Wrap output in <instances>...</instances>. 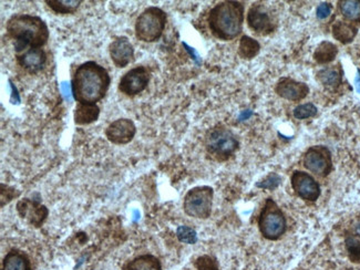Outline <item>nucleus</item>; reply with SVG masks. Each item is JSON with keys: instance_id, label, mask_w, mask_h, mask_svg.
Masks as SVG:
<instances>
[{"instance_id": "f257e3e1", "label": "nucleus", "mask_w": 360, "mask_h": 270, "mask_svg": "<svg viewBox=\"0 0 360 270\" xmlns=\"http://www.w3.org/2000/svg\"><path fill=\"white\" fill-rule=\"evenodd\" d=\"M111 84L107 69L94 61L77 68L71 81L72 96L78 103L97 104L105 98Z\"/></svg>"}, {"instance_id": "f03ea898", "label": "nucleus", "mask_w": 360, "mask_h": 270, "mask_svg": "<svg viewBox=\"0 0 360 270\" xmlns=\"http://www.w3.org/2000/svg\"><path fill=\"white\" fill-rule=\"evenodd\" d=\"M6 30L15 40L16 51H26L27 48H41L49 39V29L44 19L32 15H15L6 24Z\"/></svg>"}, {"instance_id": "7ed1b4c3", "label": "nucleus", "mask_w": 360, "mask_h": 270, "mask_svg": "<svg viewBox=\"0 0 360 270\" xmlns=\"http://www.w3.org/2000/svg\"><path fill=\"white\" fill-rule=\"evenodd\" d=\"M244 13L245 7L240 1L226 0L217 4L210 11V30L215 38L223 41L235 39L243 30Z\"/></svg>"}, {"instance_id": "20e7f679", "label": "nucleus", "mask_w": 360, "mask_h": 270, "mask_svg": "<svg viewBox=\"0 0 360 270\" xmlns=\"http://www.w3.org/2000/svg\"><path fill=\"white\" fill-rule=\"evenodd\" d=\"M240 142L236 135L224 125H217L205 135L207 153L219 162L227 161L238 151Z\"/></svg>"}, {"instance_id": "39448f33", "label": "nucleus", "mask_w": 360, "mask_h": 270, "mask_svg": "<svg viewBox=\"0 0 360 270\" xmlns=\"http://www.w3.org/2000/svg\"><path fill=\"white\" fill-rule=\"evenodd\" d=\"M165 11L158 7H149L138 17L136 22V37L142 42H155L162 37L167 26Z\"/></svg>"}, {"instance_id": "423d86ee", "label": "nucleus", "mask_w": 360, "mask_h": 270, "mask_svg": "<svg viewBox=\"0 0 360 270\" xmlns=\"http://www.w3.org/2000/svg\"><path fill=\"white\" fill-rule=\"evenodd\" d=\"M261 234L269 240H277L286 231V219L274 200L267 198L259 217Z\"/></svg>"}, {"instance_id": "0eeeda50", "label": "nucleus", "mask_w": 360, "mask_h": 270, "mask_svg": "<svg viewBox=\"0 0 360 270\" xmlns=\"http://www.w3.org/2000/svg\"><path fill=\"white\" fill-rule=\"evenodd\" d=\"M214 191L210 186H196L188 191L183 208L186 215L194 219H207L212 213Z\"/></svg>"}, {"instance_id": "6e6552de", "label": "nucleus", "mask_w": 360, "mask_h": 270, "mask_svg": "<svg viewBox=\"0 0 360 270\" xmlns=\"http://www.w3.org/2000/svg\"><path fill=\"white\" fill-rule=\"evenodd\" d=\"M303 164L317 176H328L333 169L332 152L325 146H311L304 154Z\"/></svg>"}, {"instance_id": "1a4fd4ad", "label": "nucleus", "mask_w": 360, "mask_h": 270, "mask_svg": "<svg viewBox=\"0 0 360 270\" xmlns=\"http://www.w3.org/2000/svg\"><path fill=\"white\" fill-rule=\"evenodd\" d=\"M151 72L144 65L134 68L123 75L119 82V90L127 96H136L141 94L149 86Z\"/></svg>"}, {"instance_id": "9d476101", "label": "nucleus", "mask_w": 360, "mask_h": 270, "mask_svg": "<svg viewBox=\"0 0 360 270\" xmlns=\"http://www.w3.org/2000/svg\"><path fill=\"white\" fill-rule=\"evenodd\" d=\"M292 190L298 198L306 202H314L319 200L321 191L319 182L306 172L295 171L290 177Z\"/></svg>"}, {"instance_id": "9b49d317", "label": "nucleus", "mask_w": 360, "mask_h": 270, "mask_svg": "<svg viewBox=\"0 0 360 270\" xmlns=\"http://www.w3.org/2000/svg\"><path fill=\"white\" fill-rule=\"evenodd\" d=\"M248 25L256 34L266 36L275 30L274 20L269 11L261 3H255L248 9Z\"/></svg>"}, {"instance_id": "f8f14e48", "label": "nucleus", "mask_w": 360, "mask_h": 270, "mask_svg": "<svg viewBox=\"0 0 360 270\" xmlns=\"http://www.w3.org/2000/svg\"><path fill=\"white\" fill-rule=\"evenodd\" d=\"M136 133V124L132 120L119 119L109 124L105 130V136L111 143L124 146L134 140Z\"/></svg>"}, {"instance_id": "ddd939ff", "label": "nucleus", "mask_w": 360, "mask_h": 270, "mask_svg": "<svg viewBox=\"0 0 360 270\" xmlns=\"http://www.w3.org/2000/svg\"><path fill=\"white\" fill-rule=\"evenodd\" d=\"M110 58L115 67L126 68L134 61V47L127 37H117L109 46Z\"/></svg>"}, {"instance_id": "4468645a", "label": "nucleus", "mask_w": 360, "mask_h": 270, "mask_svg": "<svg viewBox=\"0 0 360 270\" xmlns=\"http://www.w3.org/2000/svg\"><path fill=\"white\" fill-rule=\"evenodd\" d=\"M17 211H18L19 215L21 216V219H26L29 224H32V226L34 227L41 226L44 221L47 219L48 214H49V211H48L46 206L41 205V204L34 202V200H29V198L21 200L17 204Z\"/></svg>"}, {"instance_id": "2eb2a0df", "label": "nucleus", "mask_w": 360, "mask_h": 270, "mask_svg": "<svg viewBox=\"0 0 360 270\" xmlns=\"http://www.w3.org/2000/svg\"><path fill=\"white\" fill-rule=\"evenodd\" d=\"M309 91V86L305 82H300L292 78H282L275 86V92L288 101H302L308 96Z\"/></svg>"}, {"instance_id": "dca6fc26", "label": "nucleus", "mask_w": 360, "mask_h": 270, "mask_svg": "<svg viewBox=\"0 0 360 270\" xmlns=\"http://www.w3.org/2000/svg\"><path fill=\"white\" fill-rule=\"evenodd\" d=\"M17 63L28 72H39L47 63V53L41 48H30L22 53H17Z\"/></svg>"}, {"instance_id": "f3484780", "label": "nucleus", "mask_w": 360, "mask_h": 270, "mask_svg": "<svg viewBox=\"0 0 360 270\" xmlns=\"http://www.w3.org/2000/svg\"><path fill=\"white\" fill-rule=\"evenodd\" d=\"M317 80L323 84L324 88L328 90H336L340 88L342 84V78H344V70L340 63L333 65V67L324 68L317 72L316 75Z\"/></svg>"}, {"instance_id": "a211bd4d", "label": "nucleus", "mask_w": 360, "mask_h": 270, "mask_svg": "<svg viewBox=\"0 0 360 270\" xmlns=\"http://www.w3.org/2000/svg\"><path fill=\"white\" fill-rule=\"evenodd\" d=\"M332 34L337 41L342 44H352L358 34L356 25L346 20H337L332 27Z\"/></svg>"}, {"instance_id": "6ab92c4d", "label": "nucleus", "mask_w": 360, "mask_h": 270, "mask_svg": "<svg viewBox=\"0 0 360 270\" xmlns=\"http://www.w3.org/2000/svg\"><path fill=\"white\" fill-rule=\"evenodd\" d=\"M100 108L97 104L78 103L75 110V123L77 125H88L99 119Z\"/></svg>"}, {"instance_id": "aec40b11", "label": "nucleus", "mask_w": 360, "mask_h": 270, "mask_svg": "<svg viewBox=\"0 0 360 270\" xmlns=\"http://www.w3.org/2000/svg\"><path fill=\"white\" fill-rule=\"evenodd\" d=\"M337 55H338V47L336 44L325 40L317 46L313 57L319 65H328L336 59Z\"/></svg>"}, {"instance_id": "412c9836", "label": "nucleus", "mask_w": 360, "mask_h": 270, "mask_svg": "<svg viewBox=\"0 0 360 270\" xmlns=\"http://www.w3.org/2000/svg\"><path fill=\"white\" fill-rule=\"evenodd\" d=\"M123 270H162V266L153 255H142L127 262Z\"/></svg>"}, {"instance_id": "4be33fe9", "label": "nucleus", "mask_w": 360, "mask_h": 270, "mask_svg": "<svg viewBox=\"0 0 360 270\" xmlns=\"http://www.w3.org/2000/svg\"><path fill=\"white\" fill-rule=\"evenodd\" d=\"M3 270H32V267L26 255L18 250H11L4 259Z\"/></svg>"}, {"instance_id": "5701e85b", "label": "nucleus", "mask_w": 360, "mask_h": 270, "mask_svg": "<svg viewBox=\"0 0 360 270\" xmlns=\"http://www.w3.org/2000/svg\"><path fill=\"white\" fill-rule=\"evenodd\" d=\"M338 9L342 18L352 24H360V0H340Z\"/></svg>"}, {"instance_id": "b1692460", "label": "nucleus", "mask_w": 360, "mask_h": 270, "mask_svg": "<svg viewBox=\"0 0 360 270\" xmlns=\"http://www.w3.org/2000/svg\"><path fill=\"white\" fill-rule=\"evenodd\" d=\"M261 51V44L252 37L243 36L238 44V56L244 60H252Z\"/></svg>"}, {"instance_id": "393cba45", "label": "nucleus", "mask_w": 360, "mask_h": 270, "mask_svg": "<svg viewBox=\"0 0 360 270\" xmlns=\"http://www.w3.org/2000/svg\"><path fill=\"white\" fill-rule=\"evenodd\" d=\"M46 4L56 13L70 15L78 11L82 0H46Z\"/></svg>"}, {"instance_id": "a878e982", "label": "nucleus", "mask_w": 360, "mask_h": 270, "mask_svg": "<svg viewBox=\"0 0 360 270\" xmlns=\"http://www.w3.org/2000/svg\"><path fill=\"white\" fill-rule=\"evenodd\" d=\"M319 113V109L316 107L315 104L311 103H304L300 104L292 111V115L297 120H305L311 119V117H316Z\"/></svg>"}, {"instance_id": "bb28decb", "label": "nucleus", "mask_w": 360, "mask_h": 270, "mask_svg": "<svg viewBox=\"0 0 360 270\" xmlns=\"http://www.w3.org/2000/svg\"><path fill=\"white\" fill-rule=\"evenodd\" d=\"M176 236H178L180 242L184 243V244L194 245L198 242V234L193 229L186 226H179L178 231H176Z\"/></svg>"}, {"instance_id": "cd10ccee", "label": "nucleus", "mask_w": 360, "mask_h": 270, "mask_svg": "<svg viewBox=\"0 0 360 270\" xmlns=\"http://www.w3.org/2000/svg\"><path fill=\"white\" fill-rule=\"evenodd\" d=\"M346 248H347L348 256L350 260L360 264V240L356 237L348 236L346 238Z\"/></svg>"}, {"instance_id": "c85d7f7f", "label": "nucleus", "mask_w": 360, "mask_h": 270, "mask_svg": "<svg viewBox=\"0 0 360 270\" xmlns=\"http://www.w3.org/2000/svg\"><path fill=\"white\" fill-rule=\"evenodd\" d=\"M281 182H282V177L279 176L276 173H271L262 182L257 183V187L263 188V190L274 191L275 188L279 186Z\"/></svg>"}, {"instance_id": "c756f323", "label": "nucleus", "mask_w": 360, "mask_h": 270, "mask_svg": "<svg viewBox=\"0 0 360 270\" xmlns=\"http://www.w3.org/2000/svg\"><path fill=\"white\" fill-rule=\"evenodd\" d=\"M195 266L198 270H219L217 262L210 256H202L198 258Z\"/></svg>"}, {"instance_id": "7c9ffc66", "label": "nucleus", "mask_w": 360, "mask_h": 270, "mask_svg": "<svg viewBox=\"0 0 360 270\" xmlns=\"http://www.w3.org/2000/svg\"><path fill=\"white\" fill-rule=\"evenodd\" d=\"M333 6L330 3H321L319 4V7L316 9V17L319 20H325L328 18L332 13Z\"/></svg>"}, {"instance_id": "2f4dec72", "label": "nucleus", "mask_w": 360, "mask_h": 270, "mask_svg": "<svg viewBox=\"0 0 360 270\" xmlns=\"http://www.w3.org/2000/svg\"><path fill=\"white\" fill-rule=\"evenodd\" d=\"M355 84L358 94H360V69H358L357 70V76H356Z\"/></svg>"}]
</instances>
